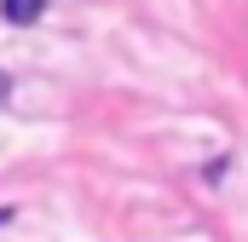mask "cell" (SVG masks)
Segmentation results:
<instances>
[{"label": "cell", "mask_w": 248, "mask_h": 242, "mask_svg": "<svg viewBox=\"0 0 248 242\" xmlns=\"http://www.w3.org/2000/svg\"><path fill=\"white\" fill-rule=\"evenodd\" d=\"M46 12V0H0V17L6 23H35Z\"/></svg>", "instance_id": "6da1fadb"}]
</instances>
